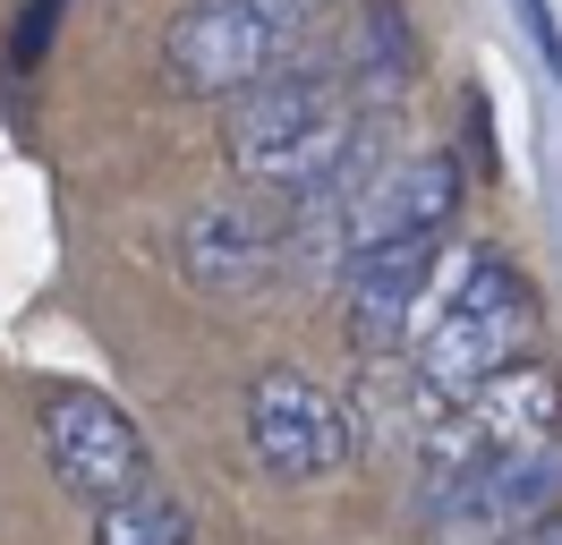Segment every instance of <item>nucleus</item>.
I'll use <instances>...</instances> for the list:
<instances>
[{
    "label": "nucleus",
    "instance_id": "nucleus-1",
    "mask_svg": "<svg viewBox=\"0 0 562 545\" xmlns=\"http://www.w3.org/2000/svg\"><path fill=\"white\" fill-rule=\"evenodd\" d=\"M367 145V102L333 77V60H281L273 77H256L222 102V154L239 179L307 197L333 170L358 163Z\"/></svg>",
    "mask_w": 562,
    "mask_h": 545
},
{
    "label": "nucleus",
    "instance_id": "nucleus-2",
    "mask_svg": "<svg viewBox=\"0 0 562 545\" xmlns=\"http://www.w3.org/2000/svg\"><path fill=\"white\" fill-rule=\"evenodd\" d=\"M537 341V290L520 265L503 256H469L443 307L409 333V375H418L426 409H452L469 392H486L494 375H512Z\"/></svg>",
    "mask_w": 562,
    "mask_h": 545
},
{
    "label": "nucleus",
    "instance_id": "nucleus-3",
    "mask_svg": "<svg viewBox=\"0 0 562 545\" xmlns=\"http://www.w3.org/2000/svg\"><path fill=\"white\" fill-rule=\"evenodd\" d=\"M324 9L333 0H196V9H179L171 43H162L171 86H188L205 102H231L239 86L273 77L281 60H299V34L316 26Z\"/></svg>",
    "mask_w": 562,
    "mask_h": 545
},
{
    "label": "nucleus",
    "instance_id": "nucleus-4",
    "mask_svg": "<svg viewBox=\"0 0 562 545\" xmlns=\"http://www.w3.org/2000/svg\"><path fill=\"white\" fill-rule=\"evenodd\" d=\"M426 511V545H520L562 511V435L537 443H494L435 494Z\"/></svg>",
    "mask_w": 562,
    "mask_h": 545
},
{
    "label": "nucleus",
    "instance_id": "nucleus-5",
    "mask_svg": "<svg viewBox=\"0 0 562 545\" xmlns=\"http://www.w3.org/2000/svg\"><path fill=\"white\" fill-rule=\"evenodd\" d=\"M350 409L333 383L307 367H265L247 383V460L273 486H324L333 469H350Z\"/></svg>",
    "mask_w": 562,
    "mask_h": 545
},
{
    "label": "nucleus",
    "instance_id": "nucleus-6",
    "mask_svg": "<svg viewBox=\"0 0 562 545\" xmlns=\"http://www.w3.org/2000/svg\"><path fill=\"white\" fill-rule=\"evenodd\" d=\"M35 426H43V460L52 477L69 486L77 503H120V494H137L154 460H145V435L137 418L111 401V392H86V383H43L35 392Z\"/></svg>",
    "mask_w": 562,
    "mask_h": 545
},
{
    "label": "nucleus",
    "instance_id": "nucleus-7",
    "mask_svg": "<svg viewBox=\"0 0 562 545\" xmlns=\"http://www.w3.org/2000/svg\"><path fill=\"white\" fill-rule=\"evenodd\" d=\"M443 247H452V231H401L384 247L350 256V272H341V324H350V341L367 358H384V349H401L418 333L426 299H435V272H443Z\"/></svg>",
    "mask_w": 562,
    "mask_h": 545
},
{
    "label": "nucleus",
    "instance_id": "nucleus-8",
    "mask_svg": "<svg viewBox=\"0 0 562 545\" xmlns=\"http://www.w3.org/2000/svg\"><path fill=\"white\" fill-rule=\"evenodd\" d=\"M281 247H290V231H281L256 197H205L188 222H179V272L222 307L256 299V290L281 272Z\"/></svg>",
    "mask_w": 562,
    "mask_h": 545
},
{
    "label": "nucleus",
    "instance_id": "nucleus-9",
    "mask_svg": "<svg viewBox=\"0 0 562 545\" xmlns=\"http://www.w3.org/2000/svg\"><path fill=\"white\" fill-rule=\"evenodd\" d=\"M333 77L358 102L409 94V77H418V26H409V9L401 0H350L341 43H333Z\"/></svg>",
    "mask_w": 562,
    "mask_h": 545
},
{
    "label": "nucleus",
    "instance_id": "nucleus-10",
    "mask_svg": "<svg viewBox=\"0 0 562 545\" xmlns=\"http://www.w3.org/2000/svg\"><path fill=\"white\" fill-rule=\"evenodd\" d=\"M188 537H196L188 503H179L171 486H154V477H145L137 494L94 511V545H188Z\"/></svg>",
    "mask_w": 562,
    "mask_h": 545
},
{
    "label": "nucleus",
    "instance_id": "nucleus-11",
    "mask_svg": "<svg viewBox=\"0 0 562 545\" xmlns=\"http://www.w3.org/2000/svg\"><path fill=\"white\" fill-rule=\"evenodd\" d=\"M520 9V26H528V43H537V60L562 77V18H554V0H512Z\"/></svg>",
    "mask_w": 562,
    "mask_h": 545
}]
</instances>
